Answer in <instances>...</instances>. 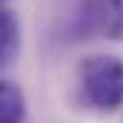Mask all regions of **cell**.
<instances>
[{"label":"cell","instance_id":"obj_1","mask_svg":"<svg viewBox=\"0 0 123 123\" xmlns=\"http://www.w3.org/2000/svg\"><path fill=\"white\" fill-rule=\"evenodd\" d=\"M80 103L94 112H117L123 106V60L117 55H89L77 66Z\"/></svg>","mask_w":123,"mask_h":123},{"label":"cell","instance_id":"obj_2","mask_svg":"<svg viewBox=\"0 0 123 123\" xmlns=\"http://www.w3.org/2000/svg\"><path fill=\"white\" fill-rule=\"evenodd\" d=\"M17 52H20V23L0 3V69L14 60Z\"/></svg>","mask_w":123,"mask_h":123},{"label":"cell","instance_id":"obj_3","mask_svg":"<svg viewBox=\"0 0 123 123\" xmlns=\"http://www.w3.org/2000/svg\"><path fill=\"white\" fill-rule=\"evenodd\" d=\"M26 117V94L17 83L0 80V123H23Z\"/></svg>","mask_w":123,"mask_h":123},{"label":"cell","instance_id":"obj_4","mask_svg":"<svg viewBox=\"0 0 123 123\" xmlns=\"http://www.w3.org/2000/svg\"><path fill=\"white\" fill-rule=\"evenodd\" d=\"M109 9L115 12L117 20H123V0H109Z\"/></svg>","mask_w":123,"mask_h":123},{"label":"cell","instance_id":"obj_5","mask_svg":"<svg viewBox=\"0 0 123 123\" xmlns=\"http://www.w3.org/2000/svg\"><path fill=\"white\" fill-rule=\"evenodd\" d=\"M0 3H9V0H0Z\"/></svg>","mask_w":123,"mask_h":123}]
</instances>
